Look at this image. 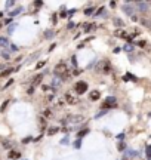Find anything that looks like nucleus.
<instances>
[{"label":"nucleus","mask_w":151,"mask_h":160,"mask_svg":"<svg viewBox=\"0 0 151 160\" xmlns=\"http://www.w3.org/2000/svg\"><path fill=\"white\" fill-rule=\"evenodd\" d=\"M2 55H3V58H5V59H9V55H8V54H6V52H3V54H2Z\"/></svg>","instance_id":"nucleus-31"},{"label":"nucleus","mask_w":151,"mask_h":160,"mask_svg":"<svg viewBox=\"0 0 151 160\" xmlns=\"http://www.w3.org/2000/svg\"><path fill=\"white\" fill-rule=\"evenodd\" d=\"M0 46L6 48V46H8V39H5V37H0Z\"/></svg>","instance_id":"nucleus-14"},{"label":"nucleus","mask_w":151,"mask_h":160,"mask_svg":"<svg viewBox=\"0 0 151 160\" xmlns=\"http://www.w3.org/2000/svg\"><path fill=\"white\" fill-rule=\"evenodd\" d=\"M145 45H147V42H145V40H141V42H138V46H139V48H145Z\"/></svg>","instance_id":"nucleus-26"},{"label":"nucleus","mask_w":151,"mask_h":160,"mask_svg":"<svg viewBox=\"0 0 151 160\" xmlns=\"http://www.w3.org/2000/svg\"><path fill=\"white\" fill-rule=\"evenodd\" d=\"M43 116H46V117L49 119V117L52 116V111H51V110H45V113H43Z\"/></svg>","instance_id":"nucleus-25"},{"label":"nucleus","mask_w":151,"mask_h":160,"mask_svg":"<svg viewBox=\"0 0 151 160\" xmlns=\"http://www.w3.org/2000/svg\"><path fill=\"white\" fill-rule=\"evenodd\" d=\"M116 98L114 96H108V98H105L104 99V104H102V107H105V108H110V107H116Z\"/></svg>","instance_id":"nucleus-4"},{"label":"nucleus","mask_w":151,"mask_h":160,"mask_svg":"<svg viewBox=\"0 0 151 160\" xmlns=\"http://www.w3.org/2000/svg\"><path fill=\"white\" fill-rule=\"evenodd\" d=\"M101 71H102L104 74H108V73L111 71V65H110L108 61H104V62L101 64Z\"/></svg>","instance_id":"nucleus-6"},{"label":"nucleus","mask_w":151,"mask_h":160,"mask_svg":"<svg viewBox=\"0 0 151 160\" xmlns=\"http://www.w3.org/2000/svg\"><path fill=\"white\" fill-rule=\"evenodd\" d=\"M2 145H3L5 148H11V147L14 145V142H11V141H3V142H2Z\"/></svg>","instance_id":"nucleus-15"},{"label":"nucleus","mask_w":151,"mask_h":160,"mask_svg":"<svg viewBox=\"0 0 151 160\" xmlns=\"http://www.w3.org/2000/svg\"><path fill=\"white\" fill-rule=\"evenodd\" d=\"M85 119H83V116H80V114H77V116H68L67 119H65V122L67 123H80V122H83Z\"/></svg>","instance_id":"nucleus-5"},{"label":"nucleus","mask_w":151,"mask_h":160,"mask_svg":"<svg viewBox=\"0 0 151 160\" xmlns=\"http://www.w3.org/2000/svg\"><path fill=\"white\" fill-rule=\"evenodd\" d=\"M104 11H105V9H104V8H101V9L96 12V15H102V12H104Z\"/></svg>","instance_id":"nucleus-29"},{"label":"nucleus","mask_w":151,"mask_h":160,"mask_svg":"<svg viewBox=\"0 0 151 160\" xmlns=\"http://www.w3.org/2000/svg\"><path fill=\"white\" fill-rule=\"evenodd\" d=\"M86 90H87V83H86V82H79V83L76 85V92H77V93L82 95V93H85Z\"/></svg>","instance_id":"nucleus-3"},{"label":"nucleus","mask_w":151,"mask_h":160,"mask_svg":"<svg viewBox=\"0 0 151 160\" xmlns=\"http://www.w3.org/2000/svg\"><path fill=\"white\" fill-rule=\"evenodd\" d=\"M65 101L68 102V105H76V104H79V96H77V93L67 92L65 93Z\"/></svg>","instance_id":"nucleus-2"},{"label":"nucleus","mask_w":151,"mask_h":160,"mask_svg":"<svg viewBox=\"0 0 151 160\" xmlns=\"http://www.w3.org/2000/svg\"><path fill=\"white\" fill-rule=\"evenodd\" d=\"M53 73H55L58 77H61L62 80H65V79L70 76V73H68V65H67L65 62H59V64H56L55 68H53Z\"/></svg>","instance_id":"nucleus-1"},{"label":"nucleus","mask_w":151,"mask_h":160,"mask_svg":"<svg viewBox=\"0 0 151 160\" xmlns=\"http://www.w3.org/2000/svg\"><path fill=\"white\" fill-rule=\"evenodd\" d=\"M58 130H59V127H56V126H52V127H49V130H48V135H55Z\"/></svg>","instance_id":"nucleus-12"},{"label":"nucleus","mask_w":151,"mask_h":160,"mask_svg":"<svg viewBox=\"0 0 151 160\" xmlns=\"http://www.w3.org/2000/svg\"><path fill=\"white\" fill-rule=\"evenodd\" d=\"M123 11H124L127 15H133V8H132L130 5H126V3H124V5H123Z\"/></svg>","instance_id":"nucleus-10"},{"label":"nucleus","mask_w":151,"mask_h":160,"mask_svg":"<svg viewBox=\"0 0 151 160\" xmlns=\"http://www.w3.org/2000/svg\"><path fill=\"white\" fill-rule=\"evenodd\" d=\"M93 11H95V9H93V6H92V8H86V9H85V15H92V14H93Z\"/></svg>","instance_id":"nucleus-16"},{"label":"nucleus","mask_w":151,"mask_h":160,"mask_svg":"<svg viewBox=\"0 0 151 160\" xmlns=\"http://www.w3.org/2000/svg\"><path fill=\"white\" fill-rule=\"evenodd\" d=\"M8 104H9V101H5V102L2 104V107H0V111H5L6 107H8Z\"/></svg>","instance_id":"nucleus-22"},{"label":"nucleus","mask_w":151,"mask_h":160,"mask_svg":"<svg viewBox=\"0 0 151 160\" xmlns=\"http://www.w3.org/2000/svg\"><path fill=\"white\" fill-rule=\"evenodd\" d=\"M21 11H22V8H17L15 11H12V12H11V17H15V15H18Z\"/></svg>","instance_id":"nucleus-19"},{"label":"nucleus","mask_w":151,"mask_h":160,"mask_svg":"<svg viewBox=\"0 0 151 160\" xmlns=\"http://www.w3.org/2000/svg\"><path fill=\"white\" fill-rule=\"evenodd\" d=\"M15 5V2H6V8H12Z\"/></svg>","instance_id":"nucleus-28"},{"label":"nucleus","mask_w":151,"mask_h":160,"mask_svg":"<svg viewBox=\"0 0 151 160\" xmlns=\"http://www.w3.org/2000/svg\"><path fill=\"white\" fill-rule=\"evenodd\" d=\"M12 83H14V80H12V79H11V80H9V82H8V83H6V86H5V88H8V86H11V85H12Z\"/></svg>","instance_id":"nucleus-32"},{"label":"nucleus","mask_w":151,"mask_h":160,"mask_svg":"<svg viewBox=\"0 0 151 160\" xmlns=\"http://www.w3.org/2000/svg\"><path fill=\"white\" fill-rule=\"evenodd\" d=\"M2 25H3V24H2V22H0V28H2Z\"/></svg>","instance_id":"nucleus-35"},{"label":"nucleus","mask_w":151,"mask_h":160,"mask_svg":"<svg viewBox=\"0 0 151 160\" xmlns=\"http://www.w3.org/2000/svg\"><path fill=\"white\" fill-rule=\"evenodd\" d=\"M114 25H117V27H123V21H121L120 18H116V20H114Z\"/></svg>","instance_id":"nucleus-17"},{"label":"nucleus","mask_w":151,"mask_h":160,"mask_svg":"<svg viewBox=\"0 0 151 160\" xmlns=\"http://www.w3.org/2000/svg\"><path fill=\"white\" fill-rule=\"evenodd\" d=\"M42 80H43V74H37V76L33 79V88H34V86H37V85H40V83H42Z\"/></svg>","instance_id":"nucleus-9"},{"label":"nucleus","mask_w":151,"mask_h":160,"mask_svg":"<svg viewBox=\"0 0 151 160\" xmlns=\"http://www.w3.org/2000/svg\"><path fill=\"white\" fill-rule=\"evenodd\" d=\"M123 148H124V144L120 142V144H118V150H123Z\"/></svg>","instance_id":"nucleus-34"},{"label":"nucleus","mask_w":151,"mask_h":160,"mask_svg":"<svg viewBox=\"0 0 151 160\" xmlns=\"http://www.w3.org/2000/svg\"><path fill=\"white\" fill-rule=\"evenodd\" d=\"M8 157H9L11 160H18V159H21V153H20V151H15V150H11V151L8 153Z\"/></svg>","instance_id":"nucleus-7"},{"label":"nucleus","mask_w":151,"mask_h":160,"mask_svg":"<svg viewBox=\"0 0 151 160\" xmlns=\"http://www.w3.org/2000/svg\"><path fill=\"white\" fill-rule=\"evenodd\" d=\"M114 34H116L117 37H127V36H126V33H124L123 30H116V33H114Z\"/></svg>","instance_id":"nucleus-13"},{"label":"nucleus","mask_w":151,"mask_h":160,"mask_svg":"<svg viewBox=\"0 0 151 160\" xmlns=\"http://www.w3.org/2000/svg\"><path fill=\"white\" fill-rule=\"evenodd\" d=\"M124 49H126V51H132V46H130V45H126Z\"/></svg>","instance_id":"nucleus-30"},{"label":"nucleus","mask_w":151,"mask_h":160,"mask_svg":"<svg viewBox=\"0 0 151 160\" xmlns=\"http://www.w3.org/2000/svg\"><path fill=\"white\" fill-rule=\"evenodd\" d=\"M34 93V88H31V89H28V95H33Z\"/></svg>","instance_id":"nucleus-33"},{"label":"nucleus","mask_w":151,"mask_h":160,"mask_svg":"<svg viewBox=\"0 0 151 160\" xmlns=\"http://www.w3.org/2000/svg\"><path fill=\"white\" fill-rule=\"evenodd\" d=\"M45 37H46V39H52V37H53V31H52V30H48V31L45 33Z\"/></svg>","instance_id":"nucleus-18"},{"label":"nucleus","mask_w":151,"mask_h":160,"mask_svg":"<svg viewBox=\"0 0 151 160\" xmlns=\"http://www.w3.org/2000/svg\"><path fill=\"white\" fill-rule=\"evenodd\" d=\"M90 99H92V101H98V99H99V92H98V90H93V92L90 93Z\"/></svg>","instance_id":"nucleus-11"},{"label":"nucleus","mask_w":151,"mask_h":160,"mask_svg":"<svg viewBox=\"0 0 151 160\" xmlns=\"http://www.w3.org/2000/svg\"><path fill=\"white\" fill-rule=\"evenodd\" d=\"M87 132H89V129H83L82 132H79V133H77V136H79V138H82V136H85Z\"/></svg>","instance_id":"nucleus-20"},{"label":"nucleus","mask_w":151,"mask_h":160,"mask_svg":"<svg viewBox=\"0 0 151 160\" xmlns=\"http://www.w3.org/2000/svg\"><path fill=\"white\" fill-rule=\"evenodd\" d=\"M12 71H15V70H14V68H9V70H6V71H3V73H2V76L5 77V76H8V74H11Z\"/></svg>","instance_id":"nucleus-24"},{"label":"nucleus","mask_w":151,"mask_h":160,"mask_svg":"<svg viewBox=\"0 0 151 160\" xmlns=\"http://www.w3.org/2000/svg\"><path fill=\"white\" fill-rule=\"evenodd\" d=\"M138 11L142 12V14L148 12V3H147V2H139V3H138Z\"/></svg>","instance_id":"nucleus-8"},{"label":"nucleus","mask_w":151,"mask_h":160,"mask_svg":"<svg viewBox=\"0 0 151 160\" xmlns=\"http://www.w3.org/2000/svg\"><path fill=\"white\" fill-rule=\"evenodd\" d=\"M147 159H148V160H151V145H148V147H147Z\"/></svg>","instance_id":"nucleus-21"},{"label":"nucleus","mask_w":151,"mask_h":160,"mask_svg":"<svg viewBox=\"0 0 151 160\" xmlns=\"http://www.w3.org/2000/svg\"><path fill=\"white\" fill-rule=\"evenodd\" d=\"M45 64H46V62H45V61H40V62H39V64H37V65H36V68H37V70H39V68H42V67H45Z\"/></svg>","instance_id":"nucleus-27"},{"label":"nucleus","mask_w":151,"mask_h":160,"mask_svg":"<svg viewBox=\"0 0 151 160\" xmlns=\"http://www.w3.org/2000/svg\"><path fill=\"white\" fill-rule=\"evenodd\" d=\"M93 28H95V25H93V24H87V25H86V28H85V30H86V31H87V33H89V31H90V30H93Z\"/></svg>","instance_id":"nucleus-23"}]
</instances>
